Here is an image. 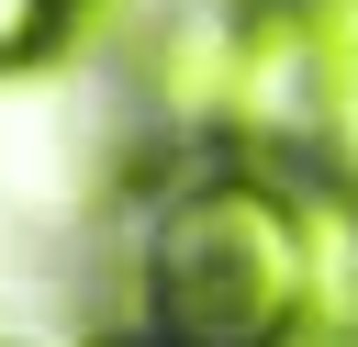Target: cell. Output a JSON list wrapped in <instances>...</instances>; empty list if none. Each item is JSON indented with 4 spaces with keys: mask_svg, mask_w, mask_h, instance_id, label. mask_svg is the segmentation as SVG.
Listing matches in <instances>:
<instances>
[{
    "mask_svg": "<svg viewBox=\"0 0 358 347\" xmlns=\"http://www.w3.org/2000/svg\"><path fill=\"white\" fill-rule=\"evenodd\" d=\"M67 34V0H0V67H34Z\"/></svg>",
    "mask_w": 358,
    "mask_h": 347,
    "instance_id": "obj_2",
    "label": "cell"
},
{
    "mask_svg": "<svg viewBox=\"0 0 358 347\" xmlns=\"http://www.w3.org/2000/svg\"><path fill=\"white\" fill-rule=\"evenodd\" d=\"M302 347H313V336H302Z\"/></svg>",
    "mask_w": 358,
    "mask_h": 347,
    "instance_id": "obj_4",
    "label": "cell"
},
{
    "mask_svg": "<svg viewBox=\"0 0 358 347\" xmlns=\"http://www.w3.org/2000/svg\"><path fill=\"white\" fill-rule=\"evenodd\" d=\"M145 313L168 347H302L313 325V224L268 168H201L157 213Z\"/></svg>",
    "mask_w": 358,
    "mask_h": 347,
    "instance_id": "obj_1",
    "label": "cell"
},
{
    "mask_svg": "<svg viewBox=\"0 0 358 347\" xmlns=\"http://www.w3.org/2000/svg\"><path fill=\"white\" fill-rule=\"evenodd\" d=\"M324 168H336V190L358 201V90H336V101H324Z\"/></svg>",
    "mask_w": 358,
    "mask_h": 347,
    "instance_id": "obj_3",
    "label": "cell"
}]
</instances>
